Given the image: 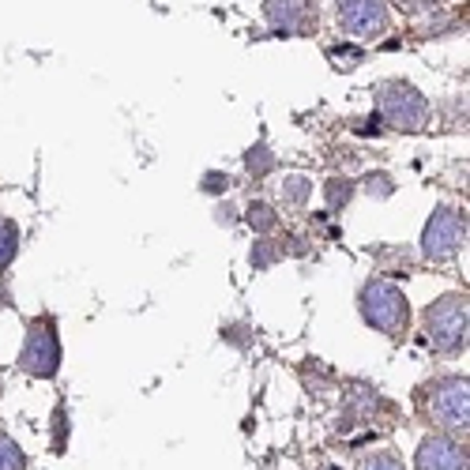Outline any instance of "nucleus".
Masks as SVG:
<instances>
[{
    "instance_id": "6e6552de",
    "label": "nucleus",
    "mask_w": 470,
    "mask_h": 470,
    "mask_svg": "<svg viewBox=\"0 0 470 470\" xmlns=\"http://www.w3.org/2000/svg\"><path fill=\"white\" fill-rule=\"evenodd\" d=\"M263 15L278 38H294V35H317L320 23V8L317 0H268Z\"/></svg>"
},
{
    "instance_id": "7ed1b4c3",
    "label": "nucleus",
    "mask_w": 470,
    "mask_h": 470,
    "mask_svg": "<svg viewBox=\"0 0 470 470\" xmlns=\"http://www.w3.org/2000/svg\"><path fill=\"white\" fill-rule=\"evenodd\" d=\"M421 327L433 350L441 354H463L466 350V327H470V312H466V294H448L441 302H433L421 312Z\"/></svg>"
},
{
    "instance_id": "5701e85b",
    "label": "nucleus",
    "mask_w": 470,
    "mask_h": 470,
    "mask_svg": "<svg viewBox=\"0 0 470 470\" xmlns=\"http://www.w3.org/2000/svg\"><path fill=\"white\" fill-rule=\"evenodd\" d=\"M278 248H282V256H309L312 253V241L305 238V233H282Z\"/></svg>"
},
{
    "instance_id": "423d86ee",
    "label": "nucleus",
    "mask_w": 470,
    "mask_h": 470,
    "mask_svg": "<svg viewBox=\"0 0 470 470\" xmlns=\"http://www.w3.org/2000/svg\"><path fill=\"white\" fill-rule=\"evenodd\" d=\"M466 245V211L459 208H436L421 230V256L433 263H444Z\"/></svg>"
},
{
    "instance_id": "ddd939ff",
    "label": "nucleus",
    "mask_w": 470,
    "mask_h": 470,
    "mask_svg": "<svg viewBox=\"0 0 470 470\" xmlns=\"http://www.w3.org/2000/svg\"><path fill=\"white\" fill-rule=\"evenodd\" d=\"M278 260H282V248H278L275 238H268V233H263L260 241H253V248H248V268L253 271H271Z\"/></svg>"
},
{
    "instance_id": "2eb2a0df",
    "label": "nucleus",
    "mask_w": 470,
    "mask_h": 470,
    "mask_svg": "<svg viewBox=\"0 0 470 470\" xmlns=\"http://www.w3.org/2000/svg\"><path fill=\"white\" fill-rule=\"evenodd\" d=\"M245 169L253 174V181H263L275 169V151L260 139V144H253V147L245 151Z\"/></svg>"
},
{
    "instance_id": "dca6fc26",
    "label": "nucleus",
    "mask_w": 470,
    "mask_h": 470,
    "mask_svg": "<svg viewBox=\"0 0 470 470\" xmlns=\"http://www.w3.org/2000/svg\"><path fill=\"white\" fill-rule=\"evenodd\" d=\"M309 200H312V181L305 174L282 177V203H290V208H305Z\"/></svg>"
},
{
    "instance_id": "39448f33",
    "label": "nucleus",
    "mask_w": 470,
    "mask_h": 470,
    "mask_svg": "<svg viewBox=\"0 0 470 470\" xmlns=\"http://www.w3.org/2000/svg\"><path fill=\"white\" fill-rule=\"evenodd\" d=\"M20 369L35 380H53L57 369H60V335H57V324L50 317H38L30 320L27 327V342L20 350Z\"/></svg>"
},
{
    "instance_id": "20e7f679",
    "label": "nucleus",
    "mask_w": 470,
    "mask_h": 470,
    "mask_svg": "<svg viewBox=\"0 0 470 470\" xmlns=\"http://www.w3.org/2000/svg\"><path fill=\"white\" fill-rule=\"evenodd\" d=\"M376 109H380V121L399 132H421L433 121L429 98L406 80H388L376 87Z\"/></svg>"
},
{
    "instance_id": "4be33fe9",
    "label": "nucleus",
    "mask_w": 470,
    "mask_h": 470,
    "mask_svg": "<svg viewBox=\"0 0 470 470\" xmlns=\"http://www.w3.org/2000/svg\"><path fill=\"white\" fill-rule=\"evenodd\" d=\"M230 184H233L230 174H223V169H208V174H203V181H200V192H208V196H226Z\"/></svg>"
},
{
    "instance_id": "f3484780",
    "label": "nucleus",
    "mask_w": 470,
    "mask_h": 470,
    "mask_svg": "<svg viewBox=\"0 0 470 470\" xmlns=\"http://www.w3.org/2000/svg\"><path fill=\"white\" fill-rule=\"evenodd\" d=\"M15 256H20V226L12 218H0V271H8Z\"/></svg>"
},
{
    "instance_id": "a211bd4d",
    "label": "nucleus",
    "mask_w": 470,
    "mask_h": 470,
    "mask_svg": "<svg viewBox=\"0 0 470 470\" xmlns=\"http://www.w3.org/2000/svg\"><path fill=\"white\" fill-rule=\"evenodd\" d=\"M362 188H365L369 200H391L399 184H396V177H391L388 169H369V174L362 177Z\"/></svg>"
},
{
    "instance_id": "1a4fd4ad",
    "label": "nucleus",
    "mask_w": 470,
    "mask_h": 470,
    "mask_svg": "<svg viewBox=\"0 0 470 470\" xmlns=\"http://www.w3.org/2000/svg\"><path fill=\"white\" fill-rule=\"evenodd\" d=\"M418 470H466V448L448 433H429L418 444Z\"/></svg>"
},
{
    "instance_id": "9b49d317",
    "label": "nucleus",
    "mask_w": 470,
    "mask_h": 470,
    "mask_svg": "<svg viewBox=\"0 0 470 470\" xmlns=\"http://www.w3.org/2000/svg\"><path fill=\"white\" fill-rule=\"evenodd\" d=\"M354 181L347 177V174H335V177H327L324 181V200H327V215H342V211H347L350 208V200H354Z\"/></svg>"
},
{
    "instance_id": "412c9836",
    "label": "nucleus",
    "mask_w": 470,
    "mask_h": 470,
    "mask_svg": "<svg viewBox=\"0 0 470 470\" xmlns=\"http://www.w3.org/2000/svg\"><path fill=\"white\" fill-rule=\"evenodd\" d=\"M327 57H332V65L339 72H354L365 60V53L357 50V45H335V50H327Z\"/></svg>"
},
{
    "instance_id": "4468645a",
    "label": "nucleus",
    "mask_w": 470,
    "mask_h": 470,
    "mask_svg": "<svg viewBox=\"0 0 470 470\" xmlns=\"http://www.w3.org/2000/svg\"><path fill=\"white\" fill-rule=\"evenodd\" d=\"M241 218H245V223L260 233V238H263V233H271V230L278 226V211L271 208L268 200H253V203L245 208V215H241Z\"/></svg>"
},
{
    "instance_id": "9d476101",
    "label": "nucleus",
    "mask_w": 470,
    "mask_h": 470,
    "mask_svg": "<svg viewBox=\"0 0 470 470\" xmlns=\"http://www.w3.org/2000/svg\"><path fill=\"white\" fill-rule=\"evenodd\" d=\"M391 414V403L380 399L376 391H354V396L347 399V411L339 414V433H350L357 426H369V421H376V414Z\"/></svg>"
},
{
    "instance_id": "f03ea898",
    "label": "nucleus",
    "mask_w": 470,
    "mask_h": 470,
    "mask_svg": "<svg viewBox=\"0 0 470 470\" xmlns=\"http://www.w3.org/2000/svg\"><path fill=\"white\" fill-rule=\"evenodd\" d=\"M357 312L369 327L384 335H403L411 327V302L406 294L388 278H369L362 294H357Z\"/></svg>"
},
{
    "instance_id": "393cba45",
    "label": "nucleus",
    "mask_w": 470,
    "mask_h": 470,
    "mask_svg": "<svg viewBox=\"0 0 470 470\" xmlns=\"http://www.w3.org/2000/svg\"><path fill=\"white\" fill-rule=\"evenodd\" d=\"M15 302H12V290H8V282L0 278V309H12Z\"/></svg>"
},
{
    "instance_id": "f257e3e1",
    "label": "nucleus",
    "mask_w": 470,
    "mask_h": 470,
    "mask_svg": "<svg viewBox=\"0 0 470 470\" xmlns=\"http://www.w3.org/2000/svg\"><path fill=\"white\" fill-rule=\"evenodd\" d=\"M418 411L429 426L444 433H463L470 426V380L466 376H436L418 391Z\"/></svg>"
},
{
    "instance_id": "aec40b11",
    "label": "nucleus",
    "mask_w": 470,
    "mask_h": 470,
    "mask_svg": "<svg viewBox=\"0 0 470 470\" xmlns=\"http://www.w3.org/2000/svg\"><path fill=\"white\" fill-rule=\"evenodd\" d=\"M354 470H406V466H403V459L396 456V451L384 448V451H369V456H362Z\"/></svg>"
},
{
    "instance_id": "b1692460",
    "label": "nucleus",
    "mask_w": 470,
    "mask_h": 470,
    "mask_svg": "<svg viewBox=\"0 0 470 470\" xmlns=\"http://www.w3.org/2000/svg\"><path fill=\"white\" fill-rule=\"evenodd\" d=\"M238 218H241V215H238V208H233L230 200H218V203H215V223H218V226L230 230V226H238Z\"/></svg>"
},
{
    "instance_id": "0eeeda50",
    "label": "nucleus",
    "mask_w": 470,
    "mask_h": 470,
    "mask_svg": "<svg viewBox=\"0 0 470 470\" xmlns=\"http://www.w3.org/2000/svg\"><path fill=\"white\" fill-rule=\"evenodd\" d=\"M339 23L354 38H384L391 30L388 0H335Z\"/></svg>"
},
{
    "instance_id": "f8f14e48",
    "label": "nucleus",
    "mask_w": 470,
    "mask_h": 470,
    "mask_svg": "<svg viewBox=\"0 0 470 470\" xmlns=\"http://www.w3.org/2000/svg\"><path fill=\"white\" fill-rule=\"evenodd\" d=\"M372 260L380 263V271H388V275H411L414 271V253H411V248H399V245L376 248Z\"/></svg>"
},
{
    "instance_id": "6ab92c4d",
    "label": "nucleus",
    "mask_w": 470,
    "mask_h": 470,
    "mask_svg": "<svg viewBox=\"0 0 470 470\" xmlns=\"http://www.w3.org/2000/svg\"><path fill=\"white\" fill-rule=\"evenodd\" d=\"M0 470H27V451L8 433H0Z\"/></svg>"
}]
</instances>
